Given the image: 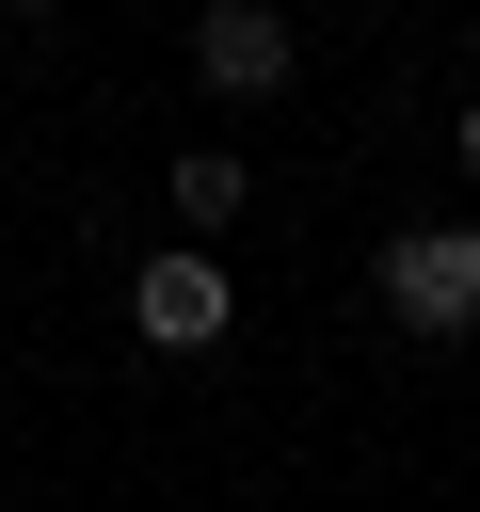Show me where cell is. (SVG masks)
<instances>
[{
    "instance_id": "cell-1",
    "label": "cell",
    "mask_w": 480,
    "mask_h": 512,
    "mask_svg": "<svg viewBox=\"0 0 480 512\" xmlns=\"http://www.w3.org/2000/svg\"><path fill=\"white\" fill-rule=\"evenodd\" d=\"M384 320L400 336H480V224H400L384 240Z\"/></svg>"
},
{
    "instance_id": "cell-2",
    "label": "cell",
    "mask_w": 480,
    "mask_h": 512,
    "mask_svg": "<svg viewBox=\"0 0 480 512\" xmlns=\"http://www.w3.org/2000/svg\"><path fill=\"white\" fill-rule=\"evenodd\" d=\"M224 320H240L224 256H192V240H176V256H144V272H128V336H144V352H208Z\"/></svg>"
},
{
    "instance_id": "cell-3",
    "label": "cell",
    "mask_w": 480,
    "mask_h": 512,
    "mask_svg": "<svg viewBox=\"0 0 480 512\" xmlns=\"http://www.w3.org/2000/svg\"><path fill=\"white\" fill-rule=\"evenodd\" d=\"M288 64H304L288 0H208V16H192V80H208V96H272Z\"/></svg>"
},
{
    "instance_id": "cell-4",
    "label": "cell",
    "mask_w": 480,
    "mask_h": 512,
    "mask_svg": "<svg viewBox=\"0 0 480 512\" xmlns=\"http://www.w3.org/2000/svg\"><path fill=\"white\" fill-rule=\"evenodd\" d=\"M240 208H256V160H240V144H192V160H176V224L208 240V224H240Z\"/></svg>"
},
{
    "instance_id": "cell-5",
    "label": "cell",
    "mask_w": 480,
    "mask_h": 512,
    "mask_svg": "<svg viewBox=\"0 0 480 512\" xmlns=\"http://www.w3.org/2000/svg\"><path fill=\"white\" fill-rule=\"evenodd\" d=\"M448 160H464V176H480V96H464V128H448Z\"/></svg>"
},
{
    "instance_id": "cell-6",
    "label": "cell",
    "mask_w": 480,
    "mask_h": 512,
    "mask_svg": "<svg viewBox=\"0 0 480 512\" xmlns=\"http://www.w3.org/2000/svg\"><path fill=\"white\" fill-rule=\"evenodd\" d=\"M0 16H64V0H0Z\"/></svg>"
}]
</instances>
